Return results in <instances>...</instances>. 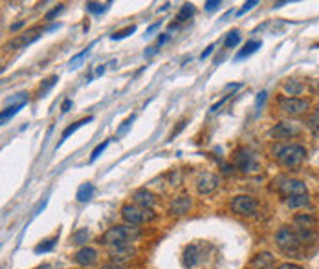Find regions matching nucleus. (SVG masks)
<instances>
[{
    "mask_svg": "<svg viewBox=\"0 0 319 269\" xmlns=\"http://www.w3.org/2000/svg\"><path fill=\"white\" fill-rule=\"evenodd\" d=\"M271 156L288 169H297L306 159V148L299 143H277L271 147Z\"/></svg>",
    "mask_w": 319,
    "mask_h": 269,
    "instance_id": "f257e3e1",
    "label": "nucleus"
},
{
    "mask_svg": "<svg viewBox=\"0 0 319 269\" xmlns=\"http://www.w3.org/2000/svg\"><path fill=\"white\" fill-rule=\"evenodd\" d=\"M140 235V231L136 225H114L105 231V235L101 237L103 245H119V244H130L136 237Z\"/></svg>",
    "mask_w": 319,
    "mask_h": 269,
    "instance_id": "f03ea898",
    "label": "nucleus"
},
{
    "mask_svg": "<svg viewBox=\"0 0 319 269\" xmlns=\"http://www.w3.org/2000/svg\"><path fill=\"white\" fill-rule=\"evenodd\" d=\"M235 165L237 169L242 171L244 174H257V172H260V163L257 159V156L253 154L252 150H248V148L237 150Z\"/></svg>",
    "mask_w": 319,
    "mask_h": 269,
    "instance_id": "7ed1b4c3",
    "label": "nucleus"
},
{
    "mask_svg": "<svg viewBox=\"0 0 319 269\" xmlns=\"http://www.w3.org/2000/svg\"><path fill=\"white\" fill-rule=\"evenodd\" d=\"M231 211L239 216H255L259 211V202L250 194L235 196L231 202Z\"/></svg>",
    "mask_w": 319,
    "mask_h": 269,
    "instance_id": "20e7f679",
    "label": "nucleus"
},
{
    "mask_svg": "<svg viewBox=\"0 0 319 269\" xmlns=\"http://www.w3.org/2000/svg\"><path fill=\"white\" fill-rule=\"evenodd\" d=\"M275 244H277L285 253L294 254V253H297L301 242H299L297 235H295L290 227H281L277 231V235H275Z\"/></svg>",
    "mask_w": 319,
    "mask_h": 269,
    "instance_id": "39448f33",
    "label": "nucleus"
},
{
    "mask_svg": "<svg viewBox=\"0 0 319 269\" xmlns=\"http://www.w3.org/2000/svg\"><path fill=\"white\" fill-rule=\"evenodd\" d=\"M279 108L288 115H303L310 108V101L303 97H288V95H283V97H279Z\"/></svg>",
    "mask_w": 319,
    "mask_h": 269,
    "instance_id": "423d86ee",
    "label": "nucleus"
},
{
    "mask_svg": "<svg viewBox=\"0 0 319 269\" xmlns=\"http://www.w3.org/2000/svg\"><path fill=\"white\" fill-rule=\"evenodd\" d=\"M121 216H123V220H125L128 225H140L143 222L154 218V214H151V211H143V209H140V207L134 204L123 205V207H121Z\"/></svg>",
    "mask_w": 319,
    "mask_h": 269,
    "instance_id": "0eeeda50",
    "label": "nucleus"
},
{
    "mask_svg": "<svg viewBox=\"0 0 319 269\" xmlns=\"http://www.w3.org/2000/svg\"><path fill=\"white\" fill-rule=\"evenodd\" d=\"M301 134V127L299 123L294 121H281L277 125H273V128L270 130V136L277 141H285V139L295 138Z\"/></svg>",
    "mask_w": 319,
    "mask_h": 269,
    "instance_id": "6e6552de",
    "label": "nucleus"
},
{
    "mask_svg": "<svg viewBox=\"0 0 319 269\" xmlns=\"http://www.w3.org/2000/svg\"><path fill=\"white\" fill-rule=\"evenodd\" d=\"M42 35V28L41 26H35V28H30L28 32H24V33H20L18 35L17 39L15 41H11L9 42V48H15V49H18V48H26V46H30L32 42H35L39 37Z\"/></svg>",
    "mask_w": 319,
    "mask_h": 269,
    "instance_id": "1a4fd4ad",
    "label": "nucleus"
},
{
    "mask_svg": "<svg viewBox=\"0 0 319 269\" xmlns=\"http://www.w3.org/2000/svg\"><path fill=\"white\" fill-rule=\"evenodd\" d=\"M220 185V178L217 174H204L198 178L196 181V190H198V194H211V192H215Z\"/></svg>",
    "mask_w": 319,
    "mask_h": 269,
    "instance_id": "9d476101",
    "label": "nucleus"
},
{
    "mask_svg": "<svg viewBox=\"0 0 319 269\" xmlns=\"http://www.w3.org/2000/svg\"><path fill=\"white\" fill-rule=\"evenodd\" d=\"M132 200H134V205H138L143 211H151L152 207H154V204H156V196L152 194L151 190H147V189H138V190H134Z\"/></svg>",
    "mask_w": 319,
    "mask_h": 269,
    "instance_id": "9b49d317",
    "label": "nucleus"
},
{
    "mask_svg": "<svg viewBox=\"0 0 319 269\" xmlns=\"http://www.w3.org/2000/svg\"><path fill=\"white\" fill-rule=\"evenodd\" d=\"M279 190L288 198V196H294V194H306V185L299 181V179H281L279 183Z\"/></svg>",
    "mask_w": 319,
    "mask_h": 269,
    "instance_id": "f8f14e48",
    "label": "nucleus"
},
{
    "mask_svg": "<svg viewBox=\"0 0 319 269\" xmlns=\"http://www.w3.org/2000/svg\"><path fill=\"white\" fill-rule=\"evenodd\" d=\"M110 258L114 260V264H119L123 260H130L134 254V247H130V244H119V245H110L109 247Z\"/></svg>",
    "mask_w": 319,
    "mask_h": 269,
    "instance_id": "ddd939ff",
    "label": "nucleus"
},
{
    "mask_svg": "<svg viewBox=\"0 0 319 269\" xmlns=\"http://www.w3.org/2000/svg\"><path fill=\"white\" fill-rule=\"evenodd\" d=\"M76 262L83 268H90L97 262V251L94 247H81L76 253Z\"/></svg>",
    "mask_w": 319,
    "mask_h": 269,
    "instance_id": "4468645a",
    "label": "nucleus"
},
{
    "mask_svg": "<svg viewBox=\"0 0 319 269\" xmlns=\"http://www.w3.org/2000/svg\"><path fill=\"white\" fill-rule=\"evenodd\" d=\"M275 264V256L268 251L264 253H257L250 262V269H270Z\"/></svg>",
    "mask_w": 319,
    "mask_h": 269,
    "instance_id": "2eb2a0df",
    "label": "nucleus"
},
{
    "mask_svg": "<svg viewBox=\"0 0 319 269\" xmlns=\"http://www.w3.org/2000/svg\"><path fill=\"white\" fill-rule=\"evenodd\" d=\"M294 223L297 229H308V231H316L318 227V218L310 214V212H303V214H295Z\"/></svg>",
    "mask_w": 319,
    "mask_h": 269,
    "instance_id": "dca6fc26",
    "label": "nucleus"
},
{
    "mask_svg": "<svg viewBox=\"0 0 319 269\" xmlns=\"http://www.w3.org/2000/svg\"><path fill=\"white\" fill-rule=\"evenodd\" d=\"M191 196H180V198H175V202L171 204V214L175 216H182L185 212H189L191 209Z\"/></svg>",
    "mask_w": 319,
    "mask_h": 269,
    "instance_id": "f3484780",
    "label": "nucleus"
},
{
    "mask_svg": "<svg viewBox=\"0 0 319 269\" xmlns=\"http://www.w3.org/2000/svg\"><path fill=\"white\" fill-rule=\"evenodd\" d=\"M198 258H200V245L198 244L187 245V247H185V253H184L185 268H194Z\"/></svg>",
    "mask_w": 319,
    "mask_h": 269,
    "instance_id": "a211bd4d",
    "label": "nucleus"
},
{
    "mask_svg": "<svg viewBox=\"0 0 319 269\" xmlns=\"http://www.w3.org/2000/svg\"><path fill=\"white\" fill-rule=\"evenodd\" d=\"M308 204H310L308 192L306 194H294L286 198V207L288 209H301V207H306Z\"/></svg>",
    "mask_w": 319,
    "mask_h": 269,
    "instance_id": "6ab92c4d",
    "label": "nucleus"
},
{
    "mask_svg": "<svg viewBox=\"0 0 319 269\" xmlns=\"http://www.w3.org/2000/svg\"><path fill=\"white\" fill-rule=\"evenodd\" d=\"M285 92L288 94V97H294V95H301L304 92V84L297 79H290L285 82Z\"/></svg>",
    "mask_w": 319,
    "mask_h": 269,
    "instance_id": "aec40b11",
    "label": "nucleus"
},
{
    "mask_svg": "<svg viewBox=\"0 0 319 269\" xmlns=\"http://www.w3.org/2000/svg\"><path fill=\"white\" fill-rule=\"evenodd\" d=\"M260 46H262V42H260V41H250L242 49H240V51H239V53H237L235 59H237V61H240V59L250 57V55H253V53H255V51H257Z\"/></svg>",
    "mask_w": 319,
    "mask_h": 269,
    "instance_id": "412c9836",
    "label": "nucleus"
},
{
    "mask_svg": "<svg viewBox=\"0 0 319 269\" xmlns=\"http://www.w3.org/2000/svg\"><path fill=\"white\" fill-rule=\"evenodd\" d=\"M90 121H92V117H84V119H81V121H77V123H74V125H70L66 130L63 132V136H61V141L57 143V147H61V145H63V143H64V141H66V139L70 138V136H72V134H74L77 128H81L83 125H86V123H90Z\"/></svg>",
    "mask_w": 319,
    "mask_h": 269,
    "instance_id": "4be33fe9",
    "label": "nucleus"
},
{
    "mask_svg": "<svg viewBox=\"0 0 319 269\" xmlns=\"http://www.w3.org/2000/svg\"><path fill=\"white\" fill-rule=\"evenodd\" d=\"M92 196H94V185L92 183H83L81 187L77 189V194H76V198L79 200V202H88V200H92Z\"/></svg>",
    "mask_w": 319,
    "mask_h": 269,
    "instance_id": "5701e85b",
    "label": "nucleus"
},
{
    "mask_svg": "<svg viewBox=\"0 0 319 269\" xmlns=\"http://www.w3.org/2000/svg\"><path fill=\"white\" fill-rule=\"evenodd\" d=\"M55 244H57V237L48 238V240H44V242H41V244L35 247V253H37V254L48 253V251H51V249L55 247Z\"/></svg>",
    "mask_w": 319,
    "mask_h": 269,
    "instance_id": "b1692460",
    "label": "nucleus"
},
{
    "mask_svg": "<svg viewBox=\"0 0 319 269\" xmlns=\"http://www.w3.org/2000/svg\"><path fill=\"white\" fill-rule=\"evenodd\" d=\"M239 42H240V32H239V30H233V32L227 33L226 41H224V46H226V48H235Z\"/></svg>",
    "mask_w": 319,
    "mask_h": 269,
    "instance_id": "393cba45",
    "label": "nucleus"
},
{
    "mask_svg": "<svg viewBox=\"0 0 319 269\" xmlns=\"http://www.w3.org/2000/svg\"><path fill=\"white\" fill-rule=\"evenodd\" d=\"M107 6H110L109 4H99V2H86V11H90V13H94V15H101V13H105L107 11Z\"/></svg>",
    "mask_w": 319,
    "mask_h": 269,
    "instance_id": "a878e982",
    "label": "nucleus"
},
{
    "mask_svg": "<svg viewBox=\"0 0 319 269\" xmlns=\"http://www.w3.org/2000/svg\"><path fill=\"white\" fill-rule=\"evenodd\" d=\"M193 13H194V6H193V4H184V6H182V9H180V13H178L176 20H178V22H184V20H187L189 16H193Z\"/></svg>",
    "mask_w": 319,
    "mask_h": 269,
    "instance_id": "bb28decb",
    "label": "nucleus"
},
{
    "mask_svg": "<svg viewBox=\"0 0 319 269\" xmlns=\"http://www.w3.org/2000/svg\"><path fill=\"white\" fill-rule=\"evenodd\" d=\"M24 105H13V106H8L4 112H0V123H4V121H8L9 117H13V115L17 114L18 110L22 108Z\"/></svg>",
    "mask_w": 319,
    "mask_h": 269,
    "instance_id": "cd10ccee",
    "label": "nucleus"
},
{
    "mask_svg": "<svg viewBox=\"0 0 319 269\" xmlns=\"http://www.w3.org/2000/svg\"><path fill=\"white\" fill-rule=\"evenodd\" d=\"M134 32H136V26H127V28H123V30H119V32H116L112 35V41H121L125 37H130Z\"/></svg>",
    "mask_w": 319,
    "mask_h": 269,
    "instance_id": "c85d7f7f",
    "label": "nucleus"
},
{
    "mask_svg": "<svg viewBox=\"0 0 319 269\" xmlns=\"http://www.w3.org/2000/svg\"><path fill=\"white\" fill-rule=\"evenodd\" d=\"M88 231L86 229H79V231H76L74 233V237H72V242L74 244H77V245H83V244H86V240H88Z\"/></svg>",
    "mask_w": 319,
    "mask_h": 269,
    "instance_id": "c756f323",
    "label": "nucleus"
},
{
    "mask_svg": "<svg viewBox=\"0 0 319 269\" xmlns=\"http://www.w3.org/2000/svg\"><path fill=\"white\" fill-rule=\"evenodd\" d=\"M57 81H59V77H57V75H51L50 79H46V81L41 84V90H39V94H41V95H44V94H46V92H48V90H50Z\"/></svg>",
    "mask_w": 319,
    "mask_h": 269,
    "instance_id": "7c9ffc66",
    "label": "nucleus"
},
{
    "mask_svg": "<svg viewBox=\"0 0 319 269\" xmlns=\"http://www.w3.org/2000/svg\"><path fill=\"white\" fill-rule=\"evenodd\" d=\"M308 128L312 130V134L316 136V138H319V115H312L310 119H308Z\"/></svg>",
    "mask_w": 319,
    "mask_h": 269,
    "instance_id": "2f4dec72",
    "label": "nucleus"
},
{
    "mask_svg": "<svg viewBox=\"0 0 319 269\" xmlns=\"http://www.w3.org/2000/svg\"><path fill=\"white\" fill-rule=\"evenodd\" d=\"M109 139H105V141H103V143H101V145H97V147L94 148V152H92V156H90V161H96V159H97V158H99L101 156V152H105V148L109 147Z\"/></svg>",
    "mask_w": 319,
    "mask_h": 269,
    "instance_id": "473e14b6",
    "label": "nucleus"
},
{
    "mask_svg": "<svg viewBox=\"0 0 319 269\" xmlns=\"http://www.w3.org/2000/svg\"><path fill=\"white\" fill-rule=\"evenodd\" d=\"M90 48H92V46H90ZM90 48L83 49L81 53H77L76 57H72V61H70V66H72V68H77V64H79V63H81V61H83V59L86 57L88 53H90Z\"/></svg>",
    "mask_w": 319,
    "mask_h": 269,
    "instance_id": "72a5a7b5",
    "label": "nucleus"
},
{
    "mask_svg": "<svg viewBox=\"0 0 319 269\" xmlns=\"http://www.w3.org/2000/svg\"><path fill=\"white\" fill-rule=\"evenodd\" d=\"M266 95H268V94H266L264 90L257 94V101H255V108H257V112H259V110H260V106L264 105V101H266Z\"/></svg>",
    "mask_w": 319,
    "mask_h": 269,
    "instance_id": "f704fd0d",
    "label": "nucleus"
},
{
    "mask_svg": "<svg viewBox=\"0 0 319 269\" xmlns=\"http://www.w3.org/2000/svg\"><path fill=\"white\" fill-rule=\"evenodd\" d=\"M255 6H257V0H250V2H246V4H244L242 9H239V11H237V15H239V16L244 15L246 11H250V9L255 8Z\"/></svg>",
    "mask_w": 319,
    "mask_h": 269,
    "instance_id": "c9c22d12",
    "label": "nucleus"
},
{
    "mask_svg": "<svg viewBox=\"0 0 319 269\" xmlns=\"http://www.w3.org/2000/svg\"><path fill=\"white\" fill-rule=\"evenodd\" d=\"M136 119V115H130V117H128V119H127L125 123H123V125H121V127H119V130H118V134L119 136H123V134H125L127 132V128H128V127H130V125H132V121H134Z\"/></svg>",
    "mask_w": 319,
    "mask_h": 269,
    "instance_id": "e433bc0d",
    "label": "nucleus"
},
{
    "mask_svg": "<svg viewBox=\"0 0 319 269\" xmlns=\"http://www.w3.org/2000/svg\"><path fill=\"white\" fill-rule=\"evenodd\" d=\"M204 8H206V11H215L217 8H220V2L219 0H209L204 4Z\"/></svg>",
    "mask_w": 319,
    "mask_h": 269,
    "instance_id": "4c0bfd02",
    "label": "nucleus"
},
{
    "mask_svg": "<svg viewBox=\"0 0 319 269\" xmlns=\"http://www.w3.org/2000/svg\"><path fill=\"white\" fill-rule=\"evenodd\" d=\"M63 8H64V6H63V4H59V6H57V8H55V9H51L50 13L46 15V20H51V18H53V16L57 15V13H61V11H63Z\"/></svg>",
    "mask_w": 319,
    "mask_h": 269,
    "instance_id": "58836bf2",
    "label": "nucleus"
},
{
    "mask_svg": "<svg viewBox=\"0 0 319 269\" xmlns=\"http://www.w3.org/2000/svg\"><path fill=\"white\" fill-rule=\"evenodd\" d=\"M277 269H303L301 266H297V264H292V262H285V264H281Z\"/></svg>",
    "mask_w": 319,
    "mask_h": 269,
    "instance_id": "ea45409f",
    "label": "nucleus"
},
{
    "mask_svg": "<svg viewBox=\"0 0 319 269\" xmlns=\"http://www.w3.org/2000/svg\"><path fill=\"white\" fill-rule=\"evenodd\" d=\"M213 49H215V44H209L207 48L204 49V51H202V55H200L202 61H204V59H206V57H209V55H211V51H213Z\"/></svg>",
    "mask_w": 319,
    "mask_h": 269,
    "instance_id": "a19ab883",
    "label": "nucleus"
},
{
    "mask_svg": "<svg viewBox=\"0 0 319 269\" xmlns=\"http://www.w3.org/2000/svg\"><path fill=\"white\" fill-rule=\"evenodd\" d=\"M229 97H231V95H224V97L220 99V101H219V103H217V105H213V106H211V110H213V112H217V110H219L220 106L224 105V103H226V101H227V99H229Z\"/></svg>",
    "mask_w": 319,
    "mask_h": 269,
    "instance_id": "79ce46f5",
    "label": "nucleus"
},
{
    "mask_svg": "<svg viewBox=\"0 0 319 269\" xmlns=\"http://www.w3.org/2000/svg\"><path fill=\"white\" fill-rule=\"evenodd\" d=\"M70 108H72V99H66V101L61 105V110L66 114V112H70Z\"/></svg>",
    "mask_w": 319,
    "mask_h": 269,
    "instance_id": "37998d69",
    "label": "nucleus"
},
{
    "mask_svg": "<svg viewBox=\"0 0 319 269\" xmlns=\"http://www.w3.org/2000/svg\"><path fill=\"white\" fill-rule=\"evenodd\" d=\"M99 269H123V266H119V264H114V262H110V264H105V266H101Z\"/></svg>",
    "mask_w": 319,
    "mask_h": 269,
    "instance_id": "c03bdc74",
    "label": "nucleus"
},
{
    "mask_svg": "<svg viewBox=\"0 0 319 269\" xmlns=\"http://www.w3.org/2000/svg\"><path fill=\"white\" fill-rule=\"evenodd\" d=\"M169 41V35H160L158 39V46H161V44H165V42Z\"/></svg>",
    "mask_w": 319,
    "mask_h": 269,
    "instance_id": "a18cd8bd",
    "label": "nucleus"
},
{
    "mask_svg": "<svg viewBox=\"0 0 319 269\" xmlns=\"http://www.w3.org/2000/svg\"><path fill=\"white\" fill-rule=\"evenodd\" d=\"M22 26H24V22H17L15 26H11V32H17V30H20Z\"/></svg>",
    "mask_w": 319,
    "mask_h": 269,
    "instance_id": "49530a36",
    "label": "nucleus"
},
{
    "mask_svg": "<svg viewBox=\"0 0 319 269\" xmlns=\"http://www.w3.org/2000/svg\"><path fill=\"white\" fill-rule=\"evenodd\" d=\"M158 28H160V22H158V24L151 26V28H149V30H147V33H152V32H156V30H158Z\"/></svg>",
    "mask_w": 319,
    "mask_h": 269,
    "instance_id": "de8ad7c7",
    "label": "nucleus"
},
{
    "mask_svg": "<svg viewBox=\"0 0 319 269\" xmlns=\"http://www.w3.org/2000/svg\"><path fill=\"white\" fill-rule=\"evenodd\" d=\"M37 269H51V266L50 264H42V266H39Z\"/></svg>",
    "mask_w": 319,
    "mask_h": 269,
    "instance_id": "09e8293b",
    "label": "nucleus"
},
{
    "mask_svg": "<svg viewBox=\"0 0 319 269\" xmlns=\"http://www.w3.org/2000/svg\"><path fill=\"white\" fill-rule=\"evenodd\" d=\"M103 72H105V66L101 64L99 68H97V72H96V74H97V75H101V74H103Z\"/></svg>",
    "mask_w": 319,
    "mask_h": 269,
    "instance_id": "8fccbe9b",
    "label": "nucleus"
},
{
    "mask_svg": "<svg viewBox=\"0 0 319 269\" xmlns=\"http://www.w3.org/2000/svg\"><path fill=\"white\" fill-rule=\"evenodd\" d=\"M152 53H154V48H149V49H147V57H151Z\"/></svg>",
    "mask_w": 319,
    "mask_h": 269,
    "instance_id": "3c124183",
    "label": "nucleus"
},
{
    "mask_svg": "<svg viewBox=\"0 0 319 269\" xmlns=\"http://www.w3.org/2000/svg\"><path fill=\"white\" fill-rule=\"evenodd\" d=\"M316 115H319V105H318V108H316V112H314Z\"/></svg>",
    "mask_w": 319,
    "mask_h": 269,
    "instance_id": "603ef678",
    "label": "nucleus"
},
{
    "mask_svg": "<svg viewBox=\"0 0 319 269\" xmlns=\"http://www.w3.org/2000/svg\"><path fill=\"white\" fill-rule=\"evenodd\" d=\"M2 72H4V68H2V66H0V74H2Z\"/></svg>",
    "mask_w": 319,
    "mask_h": 269,
    "instance_id": "864d4df0",
    "label": "nucleus"
}]
</instances>
